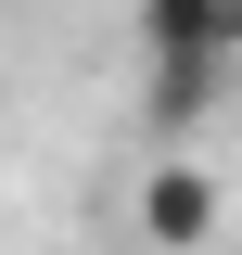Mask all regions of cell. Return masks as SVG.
I'll return each instance as SVG.
<instances>
[{
  "instance_id": "3957f363",
  "label": "cell",
  "mask_w": 242,
  "mask_h": 255,
  "mask_svg": "<svg viewBox=\"0 0 242 255\" xmlns=\"http://www.w3.org/2000/svg\"><path fill=\"white\" fill-rule=\"evenodd\" d=\"M153 51H217L242 64V0H140V64Z\"/></svg>"
},
{
  "instance_id": "6da1fadb",
  "label": "cell",
  "mask_w": 242,
  "mask_h": 255,
  "mask_svg": "<svg viewBox=\"0 0 242 255\" xmlns=\"http://www.w3.org/2000/svg\"><path fill=\"white\" fill-rule=\"evenodd\" d=\"M230 77H242V64H217V51H153L140 64V128H153V140H191V128L230 102Z\"/></svg>"
},
{
  "instance_id": "7a4b0ae2",
  "label": "cell",
  "mask_w": 242,
  "mask_h": 255,
  "mask_svg": "<svg viewBox=\"0 0 242 255\" xmlns=\"http://www.w3.org/2000/svg\"><path fill=\"white\" fill-rule=\"evenodd\" d=\"M140 243H166V255H204V243H217V179H204L191 153H166V166L140 179Z\"/></svg>"
}]
</instances>
